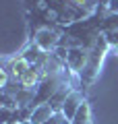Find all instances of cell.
<instances>
[{"mask_svg": "<svg viewBox=\"0 0 118 124\" xmlns=\"http://www.w3.org/2000/svg\"><path fill=\"white\" fill-rule=\"evenodd\" d=\"M81 103H83V99H81V93L70 91V93H68V97H66V101L62 103V112H64V116H66V120H68V122L75 118V114H77V110L81 108Z\"/></svg>", "mask_w": 118, "mask_h": 124, "instance_id": "6da1fadb", "label": "cell"}, {"mask_svg": "<svg viewBox=\"0 0 118 124\" xmlns=\"http://www.w3.org/2000/svg\"><path fill=\"white\" fill-rule=\"evenodd\" d=\"M50 116H52V106H50V103H42V106H35L33 108L29 120L33 124H44L46 120H50Z\"/></svg>", "mask_w": 118, "mask_h": 124, "instance_id": "7a4b0ae2", "label": "cell"}, {"mask_svg": "<svg viewBox=\"0 0 118 124\" xmlns=\"http://www.w3.org/2000/svg\"><path fill=\"white\" fill-rule=\"evenodd\" d=\"M75 124H89V108L87 103H81V108L77 110V114H75Z\"/></svg>", "mask_w": 118, "mask_h": 124, "instance_id": "3957f363", "label": "cell"}, {"mask_svg": "<svg viewBox=\"0 0 118 124\" xmlns=\"http://www.w3.org/2000/svg\"><path fill=\"white\" fill-rule=\"evenodd\" d=\"M21 124H33V122H31V120H23Z\"/></svg>", "mask_w": 118, "mask_h": 124, "instance_id": "277c9868", "label": "cell"}]
</instances>
